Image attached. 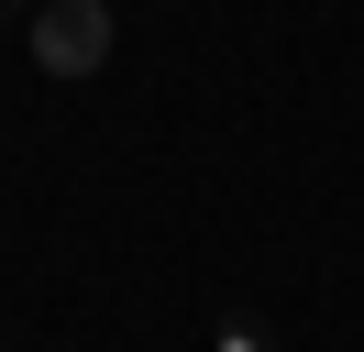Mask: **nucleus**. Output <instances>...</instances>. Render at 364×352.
<instances>
[{
	"instance_id": "obj_1",
	"label": "nucleus",
	"mask_w": 364,
	"mask_h": 352,
	"mask_svg": "<svg viewBox=\"0 0 364 352\" xmlns=\"http://www.w3.org/2000/svg\"><path fill=\"white\" fill-rule=\"evenodd\" d=\"M23 33H33V66L45 77H100V55H111V11L100 0H45Z\"/></svg>"
},
{
	"instance_id": "obj_2",
	"label": "nucleus",
	"mask_w": 364,
	"mask_h": 352,
	"mask_svg": "<svg viewBox=\"0 0 364 352\" xmlns=\"http://www.w3.org/2000/svg\"><path fill=\"white\" fill-rule=\"evenodd\" d=\"M210 352H265V319H221V341Z\"/></svg>"
}]
</instances>
